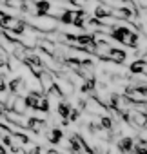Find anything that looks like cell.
I'll list each match as a JSON object with an SVG mask.
<instances>
[{
    "label": "cell",
    "instance_id": "1",
    "mask_svg": "<svg viewBox=\"0 0 147 154\" xmlns=\"http://www.w3.org/2000/svg\"><path fill=\"white\" fill-rule=\"evenodd\" d=\"M27 129L31 132H35V134H44V132L49 131V123L45 120H42V118L31 116V118H27Z\"/></svg>",
    "mask_w": 147,
    "mask_h": 154
},
{
    "label": "cell",
    "instance_id": "7",
    "mask_svg": "<svg viewBox=\"0 0 147 154\" xmlns=\"http://www.w3.org/2000/svg\"><path fill=\"white\" fill-rule=\"evenodd\" d=\"M42 147L40 145H33V147H27V149H24V154H42Z\"/></svg>",
    "mask_w": 147,
    "mask_h": 154
},
{
    "label": "cell",
    "instance_id": "6",
    "mask_svg": "<svg viewBox=\"0 0 147 154\" xmlns=\"http://www.w3.org/2000/svg\"><path fill=\"white\" fill-rule=\"evenodd\" d=\"M9 111H15V112H18V114H26L27 107H26V102H24V98H22L20 94L15 98V102H13V107H11Z\"/></svg>",
    "mask_w": 147,
    "mask_h": 154
},
{
    "label": "cell",
    "instance_id": "2",
    "mask_svg": "<svg viewBox=\"0 0 147 154\" xmlns=\"http://www.w3.org/2000/svg\"><path fill=\"white\" fill-rule=\"evenodd\" d=\"M116 149H118L122 154H131L133 149H134V138H133V136H122V138L116 141Z\"/></svg>",
    "mask_w": 147,
    "mask_h": 154
},
{
    "label": "cell",
    "instance_id": "3",
    "mask_svg": "<svg viewBox=\"0 0 147 154\" xmlns=\"http://www.w3.org/2000/svg\"><path fill=\"white\" fill-rule=\"evenodd\" d=\"M47 136V141L51 143V145H58V143H62V140H64V131L60 129V127H49V131L45 132Z\"/></svg>",
    "mask_w": 147,
    "mask_h": 154
},
{
    "label": "cell",
    "instance_id": "4",
    "mask_svg": "<svg viewBox=\"0 0 147 154\" xmlns=\"http://www.w3.org/2000/svg\"><path fill=\"white\" fill-rule=\"evenodd\" d=\"M71 109H73L71 103H69V102H64V100H60L58 105H56V112H58V116H60L62 120H67V118H69Z\"/></svg>",
    "mask_w": 147,
    "mask_h": 154
},
{
    "label": "cell",
    "instance_id": "10",
    "mask_svg": "<svg viewBox=\"0 0 147 154\" xmlns=\"http://www.w3.org/2000/svg\"><path fill=\"white\" fill-rule=\"evenodd\" d=\"M0 154H8V149H6V145H2V143H0Z\"/></svg>",
    "mask_w": 147,
    "mask_h": 154
},
{
    "label": "cell",
    "instance_id": "8",
    "mask_svg": "<svg viewBox=\"0 0 147 154\" xmlns=\"http://www.w3.org/2000/svg\"><path fill=\"white\" fill-rule=\"evenodd\" d=\"M78 118H80V111L73 107V109H71V112H69V118H67V120H69V122H77Z\"/></svg>",
    "mask_w": 147,
    "mask_h": 154
},
{
    "label": "cell",
    "instance_id": "5",
    "mask_svg": "<svg viewBox=\"0 0 147 154\" xmlns=\"http://www.w3.org/2000/svg\"><path fill=\"white\" fill-rule=\"evenodd\" d=\"M75 9H64L60 15H58V20L64 24V26H71L73 24V20H75Z\"/></svg>",
    "mask_w": 147,
    "mask_h": 154
},
{
    "label": "cell",
    "instance_id": "9",
    "mask_svg": "<svg viewBox=\"0 0 147 154\" xmlns=\"http://www.w3.org/2000/svg\"><path fill=\"white\" fill-rule=\"evenodd\" d=\"M6 65H8V56L4 53H0V69H4Z\"/></svg>",
    "mask_w": 147,
    "mask_h": 154
}]
</instances>
